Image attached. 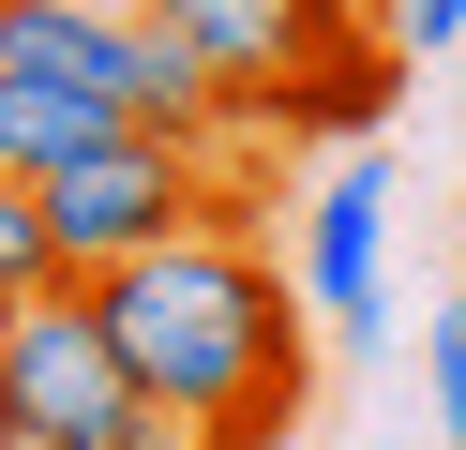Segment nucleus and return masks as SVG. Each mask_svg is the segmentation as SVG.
<instances>
[{
	"instance_id": "nucleus-3",
	"label": "nucleus",
	"mask_w": 466,
	"mask_h": 450,
	"mask_svg": "<svg viewBox=\"0 0 466 450\" xmlns=\"http://www.w3.org/2000/svg\"><path fill=\"white\" fill-rule=\"evenodd\" d=\"M0 60L91 90V105H121V120H151V135H196V150L241 135L226 90L196 75V45L151 15V0H0Z\"/></svg>"
},
{
	"instance_id": "nucleus-6",
	"label": "nucleus",
	"mask_w": 466,
	"mask_h": 450,
	"mask_svg": "<svg viewBox=\"0 0 466 450\" xmlns=\"http://www.w3.org/2000/svg\"><path fill=\"white\" fill-rule=\"evenodd\" d=\"M376 255H391V150H346L316 180V210H301V315L376 330V285H391Z\"/></svg>"
},
{
	"instance_id": "nucleus-12",
	"label": "nucleus",
	"mask_w": 466,
	"mask_h": 450,
	"mask_svg": "<svg viewBox=\"0 0 466 450\" xmlns=\"http://www.w3.org/2000/svg\"><path fill=\"white\" fill-rule=\"evenodd\" d=\"M0 315H15V300H0Z\"/></svg>"
},
{
	"instance_id": "nucleus-4",
	"label": "nucleus",
	"mask_w": 466,
	"mask_h": 450,
	"mask_svg": "<svg viewBox=\"0 0 466 450\" xmlns=\"http://www.w3.org/2000/svg\"><path fill=\"white\" fill-rule=\"evenodd\" d=\"M31 210H46V255H61V285H91V270L151 255V240H181V225H241V180H226V150L151 135V120H136L121 150H91V165L31 180Z\"/></svg>"
},
{
	"instance_id": "nucleus-2",
	"label": "nucleus",
	"mask_w": 466,
	"mask_h": 450,
	"mask_svg": "<svg viewBox=\"0 0 466 450\" xmlns=\"http://www.w3.org/2000/svg\"><path fill=\"white\" fill-rule=\"evenodd\" d=\"M196 45V75L226 90V120H271V135H346V120H391L406 60L361 30V0H151Z\"/></svg>"
},
{
	"instance_id": "nucleus-10",
	"label": "nucleus",
	"mask_w": 466,
	"mask_h": 450,
	"mask_svg": "<svg viewBox=\"0 0 466 450\" xmlns=\"http://www.w3.org/2000/svg\"><path fill=\"white\" fill-rule=\"evenodd\" d=\"M91 450H226V435H211V420H181V405H151V390H136V405L106 420Z\"/></svg>"
},
{
	"instance_id": "nucleus-9",
	"label": "nucleus",
	"mask_w": 466,
	"mask_h": 450,
	"mask_svg": "<svg viewBox=\"0 0 466 450\" xmlns=\"http://www.w3.org/2000/svg\"><path fill=\"white\" fill-rule=\"evenodd\" d=\"M376 30H391V60H451L466 45V0H376Z\"/></svg>"
},
{
	"instance_id": "nucleus-11",
	"label": "nucleus",
	"mask_w": 466,
	"mask_h": 450,
	"mask_svg": "<svg viewBox=\"0 0 466 450\" xmlns=\"http://www.w3.org/2000/svg\"><path fill=\"white\" fill-rule=\"evenodd\" d=\"M436 435L466 450V300H451V315H436Z\"/></svg>"
},
{
	"instance_id": "nucleus-5",
	"label": "nucleus",
	"mask_w": 466,
	"mask_h": 450,
	"mask_svg": "<svg viewBox=\"0 0 466 450\" xmlns=\"http://www.w3.org/2000/svg\"><path fill=\"white\" fill-rule=\"evenodd\" d=\"M121 405H136V375H121V345H106V315L76 285H31L0 315V435L15 450H91Z\"/></svg>"
},
{
	"instance_id": "nucleus-7",
	"label": "nucleus",
	"mask_w": 466,
	"mask_h": 450,
	"mask_svg": "<svg viewBox=\"0 0 466 450\" xmlns=\"http://www.w3.org/2000/svg\"><path fill=\"white\" fill-rule=\"evenodd\" d=\"M121 135H136L121 105H91V90L0 60V180H61V165H91V150H121Z\"/></svg>"
},
{
	"instance_id": "nucleus-1",
	"label": "nucleus",
	"mask_w": 466,
	"mask_h": 450,
	"mask_svg": "<svg viewBox=\"0 0 466 450\" xmlns=\"http://www.w3.org/2000/svg\"><path fill=\"white\" fill-rule=\"evenodd\" d=\"M76 300L106 315L121 375L151 390V405L211 420L226 450H271L286 420L316 405V330H301V285H286V270L256 255L241 225H181V240H151V255L91 270Z\"/></svg>"
},
{
	"instance_id": "nucleus-8",
	"label": "nucleus",
	"mask_w": 466,
	"mask_h": 450,
	"mask_svg": "<svg viewBox=\"0 0 466 450\" xmlns=\"http://www.w3.org/2000/svg\"><path fill=\"white\" fill-rule=\"evenodd\" d=\"M31 285H61V255H46V210H31V180H0V300H31Z\"/></svg>"
}]
</instances>
